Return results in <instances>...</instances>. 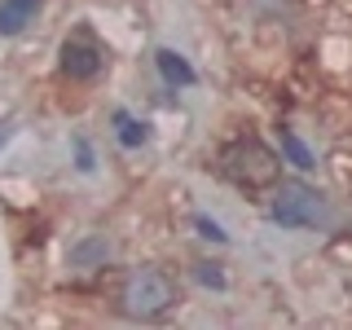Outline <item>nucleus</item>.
Returning a JSON list of instances; mask_svg holds the SVG:
<instances>
[{
  "instance_id": "f257e3e1",
  "label": "nucleus",
  "mask_w": 352,
  "mask_h": 330,
  "mask_svg": "<svg viewBox=\"0 0 352 330\" xmlns=\"http://www.w3.org/2000/svg\"><path fill=\"white\" fill-rule=\"evenodd\" d=\"M220 172H225L238 190H269V185L278 181L282 163L264 141L238 137V141H229V146L220 150Z\"/></svg>"
},
{
  "instance_id": "f03ea898",
  "label": "nucleus",
  "mask_w": 352,
  "mask_h": 330,
  "mask_svg": "<svg viewBox=\"0 0 352 330\" xmlns=\"http://www.w3.org/2000/svg\"><path fill=\"white\" fill-rule=\"evenodd\" d=\"M172 304H176V282L163 269H132L119 286V308L128 317H141V322L172 313Z\"/></svg>"
},
{
  "instance_id": "7ed1b4c3",
  "label": "nucleus",
  "mask_w": 352,
  "mask_h": 330,
  "mask_svg": "<svg viewBox=\"0 0 352 330\" xmlns=\"http://www.w3.org/2000/svg\"><path fill=\"white\" fill-rule=\"evenodd\" d=\"M269 216L278 220L282 229H313L317 220L326 216V207H322V194L317 190H308L300 181H282L278 194H273V203H269Z\"/></svg>"
},
{
  "instance_id": "20e7f679",
  "label": "nucleus",
  "mask_w": 352,
  "mask_h": 330,
  "mask_svg": "<svg viewBox=\"0 0 352 330\" xmlns=\"http://www.w3.org/2000/svg\"><path fill=\"white\" fill-rule=\"evenodd\" d=\"M102 49L88 40H66L62 44V75H71V80H97L102 75Z\"/></svg>"
},
{
  "instance_id": "39448f33",
  "label": "nucleus",
  "mask_w": 352,
  "mask_h": 330,
  "mask_svg": "<svg viewBox=\"0 0 352 330\" xmlns=\"http://www.w3.org/2000/svg\"><path fill=\"white\" fill-rule=\"evenodd\" d=\"M40 0H0V36H18L27 22H36Z\"/></svg>"
},
{
  "instance_id": "423d86ee",
  "label": "nucleus",
  "mask_w": 352,
  "mask_h": 330,
  "mask_svg": "<svg viewBox=\"0 0 352 330\" xmlns=\"http://www.w3.org/2000/svg\"><path fill=\"white\" fill-rule=\"evenodd\" d=\"M154 66H159V75H163V84H168V88H190L194 84V66L185 62L181 53H172V49L154 53Z\"/></svg>"
},
{
  "instance_id": "0eeeda50",
  "label": "nucleus",
  "mask_w": 352,
  "mask_h": 330,
  "mask_svg": "<svg viewBox=\"0 0 352 330\" xmlns=\"http://www.w3.org/2000/svg\"><path fill=\"white\" fill-rule=\"evenodd\" d=\"M115 137H119V146H128V150H137V146H146V124H141V119H132V115H124V110H119L115 115Z\"/></svg>"
},
{
  "instance_id": "6e6552de",
  "label": "nucleus",
  "mask_w": 352,
  "mask_h": 330,
  "mask_svg": "<svg viewBox=\"0 0 352 330\" xmlns=\"http://www.w3.org/2000/svg\"><path fill=\"white\" fill-rule=\"evenodd\" d=\"M282 154H286V159H291V163H295V168H300V172H313V168H317L313 150H308V146H304L300 137H295L291 128H282Z\"/></svg>"
},
{
  "instance_id": "1a4fd4ad",
  "label": "nucleus",
  "mask_w": 352,
  "mask_h": 330,
  "mask_svg": "<svg viewBox=\"0 0 352 330\" xmlns=\"http://www.w3.org/2000/svg\"><path fill=\"white\" fill-rule=\"evenodd\" d=\"M106 256H110V242H106V238L80 242V247L71 251V260H75V264H93V260H106Z\"/></svg>"
},
{
  "instance_id": "9d476101",
  "label": "nucleus",
  "mask_w": 352,
  "mask_h": 330,
  "mask_svg": "<svg viewBox=\"0 0 352 330\" xmlns=\"http://www.w3.org/2000/svg\"><path fill=\"white\" fill-rule=\"evenodd\" d=\"M194 273H198V282H207V286H216V291H225V273H220V264H194Z\"/></svg>"
},
{
  "instance_id": "9b49d317",
  "label": "nucleus",
  "mask_w": 352,
  "mask_h": 330,
  "mask_svg": "<svg viewBox=\"0 0 352 330\" xmlns=\"http://www.w3.org/2000/svg\"><path fill=\"white\" fill-rule=\"evenodd\" d=\"M194 225H198V229H203V238H212V242H225V229H220V225H216V220H207V216H198V220H194Z\"/></svg>"
},
{
  "instance_id": "f8f14e48",
  "label": "nucleus",
  "mask_w": 352,
  "mask_h": 330,
  "mask_svg": "<svg viewBox=\"0 0 352 330\" xmlns=\"http://www.w3.org/2000/svg\"><path fill=\"white\" fill-rule=\"evenodd\" d=\"M251 5H256V9H264V14H282V9L291 5V0H251Z\"/></svg>"
},
{
  "instance_id": "ddd939ff",
  "label": "nucleus",
  "mask_w": 352,
  "mask_h": 330,
  "mask_svg": "<svg viewBox=\"0 0 352 330\" xmlns=\"http://www.w3.org/2000/svg\"><path fill=\"white\" fill-rule=\"evenodd\" d=\"M5 137H9V128H0V141H5Z\"/></svg>"
}]
</instances>
